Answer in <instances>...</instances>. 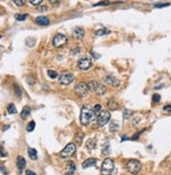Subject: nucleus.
Wrapping results in <instances>:
<instances>
[{"label": "nucleus", "instance_id": "23", "mask_svg": "<svg viewBox=\"0 0 171 175\" xmlns=\"http://www.w3.org/2000/svg\"><path fill=\"white\" fill-rule=\"evenodd\" d=\"M35 126H36L35 122H34V121H31V122L28 124V126H26V130H28V132L34 131V129H35Z\"/></svg>", "mask_w": 171, "mask_h": 175}, {"label": "nucleus", "instance_id": "20", "mask_svg": "<svg viewBox=\"0 0 171 175\" xmlns=\"http://www.w3.org/2000/svg\"><path fill=\"white\" fill-rule=\"evenodd\" d=\"M86 147L88 150H94L95 148H96V140L89 139L86 143Z\"/></svg>", "mask_w": 171, "mask_h": 175}, {"label": "nucleus", "instance_id": "4", "mask_svg": "<svg viewBox=\"0 0 171 175\" xmlns=\"http://www.w3.org/2000/svg\"><path fill=\"white\" fill-rule=\"evenodd\" d=\"M76 149H77V147H76V145L74 143H69V144H67L66 146L64 147V149L62 150V151L60 152V156L62 157V158H66V157H70L72 155L75 154L76 152Z\"/></svg>", "mask_w": 171, "mask_h": 175}, {"label": "nucleus", "instance_id": "14", "mask_svg": "<svg viewBox=\"0 0 171 175\" xmlns=\"http://www.w3.org/2000/svg\"><path fill=\"white\" fill-rule=\"evenodd\" d=\"M97 164V159L96 158H88L86 159L84 162L82 164V167L84 169H87V168H90V167H95Z\"/></svg>", "mask_w": 171, "mask_h": 175}, {"label": "nucleus", "instance_id": "12", "mask_svg": "<svg viewBox=\"0 0 171 175\" xmlns=\"http://www.w3.org/2000/svg\"><path fill=\"white\" fill-rule=\"evenodd\" d=\"M76 171V165L74 162H68L65 169V174L66 175H72Z\"/></svg>", "mask_w": 171, "mask_h": 175}, {"label": "nucleus", "instance_id": "31", "mask_svg": "<svg viewBox=\"0 0 171 175\" xmlns=\"http://www.w3.org/2000/svg\"><path fill=\"white\" fill-rule=\"evenodd\" d=\"M97 92L99 93V95H104V93L106 92V87L103 86V85H101V86H100V88H99V90H98Z\"/></svg>", "mask_w": 171, "mask_h": 175}, {"label": "nucleus", "instance_id": "18", "mask_svg": "<svg viewBox=\"0 0 171 175\" xmlns=\"http://www.w3.org/2000/svg\"><path fill=\"white\" fill-rule=\"evenodd\" d=\"M30 113H31V108L30 107H28V106H25V107L22 109V111H21V119H23V120H25L26 117L30 115Z\"/></svg>", "mask_w": 171, "mask_h": 175}, {"label": "nucleus", "instance_id": "26", "mask_svg": "<svg viewBox=\"0 0 171 175\" xmlns=\"http://www.w3.org/2000/svg\"><path fill=\"white\" fill-rule=\"evenodd\" d=\"M109 31H107L106 28H101V29H98L96 32V35L97 36H103V35H106V34H108Z\"/></svg>", "mask_w": 171, "mask_h": 175}, {"label": "nucleus", "instance_id": "10", "mask_svg": "<svg viewBox=\"0 0 171 175\" xmlns=\"http://www.w3.org/2000/svg\"><path fill=\"white\" fill-rule=\"evenodd\" d=\"M84 29H83L82 28H76L74 31H72V38L75 39L76 41H79V40H82L83 37H84Z\"/></svg>", "mask_w": 171, "mask_h": 175}, {"label": "nucleus", "instance_id": "40", "mask_svg": "<svg viewBox=\"0 0 171 175\" xmlns=\"http://www.w3.org/2000/svg\"><path fill=\"white\" fill-rule=\"evenodd\" d=\"M48 1H50V3H52V4H58L61 0H48Z\"/></svg>", "mask_w": 171, "mask_h": 175}, {"label": "nucleus", "instance_id": "38", "mask_svg": "<svg viewBox=\"0 0 171 175\" xmlns=\"http://www.w3.org/2000/svg\"><path fill=\"white\" fill-rule=\"evenodd\" d=\"M0 156H2V157L6 156V153L3 151V148H2L1 146H0Z\"/></svg>", "mask_w": 171, "mask_h": 175}, {"label": "nucleus", "instance_id": "29", "mask_svg": "<svg viewBox=\"0 0 171 175\" xmlns=\"http://www.w3.org/2000/svg\"><path fill=\"white\" fill-rule=\"evenodd\" d=\"M13 2L17 6H23L24 4H25L26 0H13Z\"/></svg>", "mask_w": 171, "mask_h": 175}, {"label": "nucleus", "instance_id": "35", "mask_svg": "<svg viewBox=\"0 0 171 175\" xmlns=\"http://www.w3.org/2000/svg\"><path fill=\"white\" fill-rule=\"evenodd\" d=\"M152 101H153V102H154V103L160 102V101H161V95H153Z\"/></svg>", "mask_w": 171, "mask_h": 175}, {"label": "nucleus", "instance_id": "8", "mask_svg": "<svg viewBox=\"0 0 171 175\" xmlns=\"http://www.w3.org/2000/svg\"><path fill=\"white\" fill-rule=\"evenodd\" d=\"M72 81H74V76L69 73H64L59 77V83L61 85H69Z\"/></svg>", "mask_w": 171, "mask_h": 175}, {"label": "nucleus", "instance_id": "39", "mask_svg": "<svg viewBox=\"0 0 171 175\" xmlns=\"http://www.w3.org/2000/svg\"><path fill=\"white\" fill-rule=\"evenodd\" d=\"M164 110H165V111L170 112V111H171V105H166V106H164Z\"/></svg>", "mask_w": 171, "mask_h": 175}, {"label": "nucleus", "instance_id": "9", "mask_svg": "<svg viewBox=\"0 0 171 175\" xmlns=\"http://www.w3.org/2000/svg\"><path fill=\"white\" fill-rule=\"evenodd\" d=\"M91 65H92L91 60H90L89 58H86V57L81 58L79 61H78V67H79L80 69H82V70L89 69V68L91 67Z\"/></svg>", "mask_w": 171, "mask_h": 175}, {"label": "nucleus", "instance_id": "19", "mask_svg": "<svg viewBox=\"0 0 171 175\" xmlns=\"http://www.w3.org/2000/svg\"><path fill=\"white\" fill-rule=\"evenodd\" d=\"M108 108L110 110H117L119 108V104L117 101H114L113 99H111V100H109L108 102Z\"/></svg>", "mask_w": 171, "mask_h": 175}, {"label": "nucleus", "instance_id": "42", "mask_svg": "<svg viewBox=\"0 0 171 175\" xmlns=\"http://www.w3.org/2000/svg\"><path fill=\"white\" fill-rule=\"evenodd\" d=\"M26 175H37V174H36L35 172L31 171V170H28V171H26Z\"/></svg>", "mask_w": 171, "mask_h": 175}, {"label": "nucleus", "instance_id": "41", "mask_svg": "<svg viewBox=\"0 0 171 175\" xmlns=\"http://www.w3.org/2000/svg\"><path fill=\"white\" fill-rule=\"evenodd\" d=\"M28 83L30 85H33L34 83H35V80H34V79H31V78H28Z\"/></svg>", "mask_w": 171, "mask_h": 175}, {"label": "nucleus", "instance_id": "45", "mask_svg": "<svg viewBox=\"0 0 171 175\" xmlns=\"http://www.w3.org/2000/svg\"><path fill=\"white\" fill-rule=\"evenodd\" d=\"M91 54H92V56H94V57H95V58H96V59H97V58H99V57H100L99 55H97V54H95L94 51H91Z\"/></svg>", "mask_w": 171, "mask_h": 175}, {"label": "nucleus", "instance_id": "13", "mask_svg": "<svg viewBox=\"0 0 171 175\" xmlns=\"http://www.w3.org/2000/svg\"><path fill=\"white\" fill-rule=\"evenodd\" d=\"M36 22H37L39 25L45 26V25H48V24H50V19L45 16H39L36 18Z\"/></svg>", "mask_w": 171, "mask_h": 175}, {"label": "nucleus", "instance_id": "43", "mask_svg": "<svg viewBox=\"0 0 171 175\" xmlns=\"http://www.w3.org/2000/svg\"><path fill=\"white\" fill-rule=\"evenodd\" d=\"M0 172H2L3 174H6V173H8V172H6V170L4 169V168H1V167H0Z\"/></svg>", "mask_w": 171, "mask_h": 175}, {"label": "nucleus", "instance_id": "34", "mask_svg": "<svg viewBox=\"0 0 171 175\" xmlns=\"http://www.w3.org/2000/svg\"><path fill=\"white\" fill-rule=\"evenodd\" d=\"M108 4H110V2H109V1H101V2H98V3H96V4H95V6H108Z\"/></svg>", "mask_w": 171, "mask_h": 175}, {"label": "nucleus", "instance_id": "21", "mask_svg": "<svg viewBox=\"0 0 171 175\" xmlns=\"http://www.w3.org/2000/svg\"><path fill=\"white\" fill-rule=\"evenodd\" d=\"M83 136H84V134H83L82 132H78L77 134H76L75 139H76V143H77L78 145H81L82 143V140H83Z\"/></svg>", "mask_w": 171, "mask_h": 175}, {"label": "nucleus", "instance_id": "17", "mask_svg": "<svg viewBox=\"0 0 171 175\" xmlns=\"http://www.w3.org/2000/svg\"><path fill=\"white\" fill-rule=\"evenodd\" d=\"M28 156H30V158L33 159V161H36V159L38 158L37 150L34 149V148H28Z\"/></svg>", "mask_w": 171, "mask_h": 175}, {"label": "nucleus", "instance_id": "37", "mask_svg": "<svg viewBox=\"0 0 171 175\" xmlns=\"http://www.w3.org/2000/svg\"><path fill=\"white\" fill-rule=\"evenodd\" d=\"M170 3H158V4H154V7H166V6H169Z\"/></svg>", "mask_w": 171, "mask_h": 175}, {"label": "nucleus", "instance_id": "2", "mask_svg": "<svg viewBox=\"0 0 171 175\" xmlns=\"http://www.w3.org/2000/svg\"><path fill=\"white\" fill-rule=\"evenodd\" d=\"M114 170V162L111 158H106L102 164L101 174L102 175H111Z\"/></svg>", "mask_w": 171, "mask_h": 175}, {"label": "nucleus", "instance_id": "30", "mask_svg": "<svg viewBox=\"0 0 171 175\" xmlns=\"http://www.w3.org/2000/svg\"><path fill=\"white\" fill-rule=\"evenodd\" d=\"M43 0H28V2L32 4V6H40L41 2H42Z\"/></svg>", "mask_w": 171, "mask_h": 175}, {"label": "nucleus", "instance_id": "7", "mask_svg": "<svg viewBox=\"0 0 171 175\" xmlns=\"http://www.w3.org/2000/svg\"><path fill=\"white\" fill-rule=\"evenodd\" d=\"M110 117H111L110 113L108 111H106V110H101L97 117V122L98 124H99V126H104V125H106L107 123L110 121Z\"/></svg>", "mask_w": 171, "mask_h": 175}, {"label": "nucleus", "instance_id": "3", "mask_svg": "<svg viewBox=\"0 0 171 175\" xmlns=\"http://www.w3.org/2000/svg\"><path fill=\"white\" fill-rule=\"evenodd\" d=\"M142 165L141 162L136 159H130L126 165V169L128 172H130L131 174H138L141 171Z\"/></svg>", "mask_w": 171, "mask_h": 175}, {"label": "nucleus", "instance_id": "25", "mask_svg": "<svg viewBox=\"0 0 171 175\" xmlns=\"http://www.w3.org/2000/svg\"><path fill=\"white\" fill-rule=\"evenodd\" d=\"M26 18H28V15H26V14H24V15L17 14V15H15V19L17 21H24Z\"/></svg>", "mask_w": 171, "mask_h": 175}, {"label": "nucleus", "instance_id": "36", "mask_svg": "<svg viewBox=\"0 0 171 175\" xmlns=\"http://www.w3.org/2000/svg\"><path fill=\"white\" fill-rule=\"evenodd\" d=\"M101 110H102L101 105H100V104H96V106H95V108H94L95 113H99L100 111H101Z\"/></svg>", "mask_w": 171, "mask_h": 175}, {"label": "nucleus", "instance_id": "16", "mask_svg": "<svg viewBox=\"0 0 171 175\" xmlns=\"http://www.w3.org/2000/svg\"><path fill=\"white\" fill-rule=\"evenodd\" d=\"M25 165H26V162H25V159H24V157L19 156L18 158H17V168L19 169L20 173H21V171L25 168Z\"/></svg>", "mask_w": 171, "mask_h": 175}, {"label": "nucleus", "instance_id": "1", "mask_svg": "<svg viewBox=\"0 0 171 175\" xmlns=\"http://www.w3.org/2000/svg\"><path fill=\"white\" fill-rule=\"evenodd\" d=\"M95 120V111L89 105H84L81 109V114H80V122L82 125L86 126L90 124Z\"/></svg>", "mask_w": 171, "mask_h": 175}, {"label": "nucleus", "instance_id": "6", "mask_svg": "<svg viewBox=\"0 0 171 175\" xmlns=\"http://www.w3.org/2000/svg\"><path fill=\"white\" fill-rule=\"evenodd\" d=\"M66 43H67V38L63 34H57L53 39V45L56 48L63 47Z\"/></svg>", "mask_w": 171, "mask_h": 175}, {"label": "nucleus", "instance_id": "28", "mask_svg": "<svg viewBox=\"0 0 171 175\" xmlns=\"http://www.w3.org/2000/svg\"><path fill=\"white\" fill-rule=\"evenodd\" d=\"M131 117V111L129 109H125L124 110V112H123V119L124 120H127V119H129V117Z\"/></svg>", "mask_w": 171, "mask_h": 175}, {"label": "nucleus", "instance_id": "33", "mask_svg": "<svg viewBox=\"0 0 171 175\" xmlns=\"http://www.w3.org/2000/svg\"><path fill=\"white\" fill-rule=\"evenodd\" d=\"M14 90H15L17 97H21V90L20 88L18 87V85H14Z\"/></svg>", "mask_w": 171, "mask_h": 175}, {"label": "nucleus", "instance_id": "11", "mask_svg": "<svg viewBox=\"0 0 171 175\" xmlns=\"http://www.w3.org/2000/svg\"><path fill=\"white\" fill-rule=\"evenodd\" d=\"M104 82L106 83L107 85H111L114 86V87H118L120 85V81L117 78H114L113 76H106L104 78Z\"/></svg>", "mask_w": 171, "mask_h": 175}, {"label": "nucleus", "instance_id": "27", "mask_svg": "<svg viewBox=\"0 0 171 175\" xmlns=\"http://www.w3.org/2000/svg\"><path fill=\"white\" fill-rule=\"evenodd\" d=\"M47 76L50 79H56L58 77V73L56 70H48L47 71Z\"/></svg>", "mask_w": 171, "mask_h": 175}, {"label": "nucleus", "instance_id": "44", "mask_svg": "<svg viewBox=\"0 0 171 175\" xmlns=\"http://www.w3.org/2000/svg\"><path fill=\"white\" fill-rule=\"evenodd\" d=\"M39 11H46V9H47V7L46 6H42V7H40V9H38Z\"/></svg>", "mask_w": 171, "mask_h": 175}, {"label": "nucleus", "instance_id": "24", "mask_svg": "<svg viewBox=\"0 0 171 175\" xmlns=\"http://www.w3.org/2000/svg\"><path fill=\"white\" fill-rule=\"evenodd\" d=\"M118 129H119V125L117 124V123L111 122L110 125H109V130H110L111 132H114V131H118Z\"/></svg>", "mask_w": 171, "mask_h": 175}, {"label": "nucleus", "instance_id": "46", "mask_svg": "<svg viewBox=\"0 0 171 175\" xmlns=\"http://www.w3.org/2000/svg\"><path fill=\"white\" fill-rule=\"evenodd\" d=\"M0 38H1V36H0Z\"/></svg>", "mask_w": 171, "mask_h": 175}, {"label": "nucleus", "instance_id": "32", "mask_svg": "<svg viewBox=\"0 0 171 175\" xmlns=\"http://www.w3.org/2000/svg\"><path fill=\"white\" fill-rule=\"evenodd\" d=\"M80 53V48L78 47V46H76V47H74V48H72L70 49V54H72V55H77V54H79Z\"/></svg>", "mask_w": 171, "mask_h": 175}, {"label": "nucleus", "instance_id": "22", "mask_svg": "<svg viewBox=\"0 0 171 175\" xmlns=\"http://www.w3.org/2000/svg\"><path fill=\"white\" fill-rule=\"evenodd\" d=\"M8 112L9 113V114H15V113H17V109H16L15 105H14V104H9Z\"/></svg>", "mask_w": 171, "mask_h": 175}, {"label": "nucleus", "instance_id": "5", "mask_svg": "<svg viewBox=\"0 0 171 175\" xmlns=\"http://www.w3.org/2000/svg\"><path fill=\"white\" fill-rule=\"evenodd\" d=\"M75 92L77 93L79 97H86L89 92V88L87 86V83L80 82L75 86Z\"/></svg>", "mask_w": 171, "mask_h": 175}, {"label": "nucleus", "instance_id": "15", "mask_svg": "<svg viewBox=\"0 0 171 175\" xmlns=\"http://www.w3.org/2000/svg\"><path fill=\"white\" fill-rule=\"evenodd\" d=\"M87 86H88L90 91H95V92H97V91L99 90L101 84H100V83H98L97 81H90V82L87 83Z\"/></svg>", "mask_w": 171, "mask_h": 175}]
</instances>
